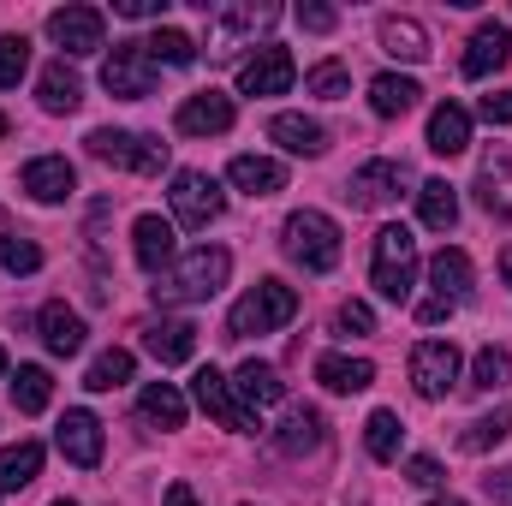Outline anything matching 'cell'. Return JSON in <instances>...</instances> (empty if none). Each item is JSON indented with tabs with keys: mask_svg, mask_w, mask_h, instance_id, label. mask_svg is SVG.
<instances>
[{
	"mask_svg": "<svg viewBox=\"0 0 512 506\" xmlns=\"http://www.w3.org/2000/svg\"><path fill=\"white\" fill-rule=\"evenodd\" d=\"M417 96H423V90H417L411 78H399V72H382V78L370 84V108H376L382 120H399V114H411V108H417Z\"/></svg>",
	"mask_w": 512,
	"mask_h": 506,
	"instance_id": "32",
	"label": "cell"
},
{
	"mask_svg": "<svg viewBox=\"0 0 512 506\" xmlns=\"http://www.w3.org/2000/svg\"><path fill=\"white\" fill-rule=\"evenodd\" d=\"M382 48L393 60H429V30L417 24V18H382Z\"/></svg>",
	"mask_w": 512,
	"mask_h": 506,
	"instance_id": "31",
	"label": "cell"
},
{
	"mask_svg": "<svg viewBox=\"0 0 512 506\" xmlns=\"http://www.w3.org/2000/svg\"><path fill=\"white\" fill-rule=\"evenodd\" d=\"M131 251H137V268L143 274H167V262H173V221H161V215H137V227H131Z\"/></svg>",
	"mask_w": 512,
	"mask_h": 506,
	"instance_id": "19",
	"label": "cell"
},
{
	"mask_svg": "<svg viewBox=\"0 0 512 506\" xmlns=\"http://www.w3.org/2000/svg\"><path fill=\"white\" fill-rule=\"evenodd\" d=\"M268 137L286 149V155H328V131H322V120H304V114H274L268 120Z\"/></svg>",
	"mask_w": 512,
	"mask_h": 506,
	"instance_id": "21",
	"label": "cell"
},
{
	"mask_svg": "<svg viewBox=\"0 0 512 506\" xmlns=\"http://www.w3.org/2000/svg\"><path fill=\"white\" fill-rule=\"evenodd\" d=\"M0 376H6V352H0Z\"/></svg>",
	"mask_w": 512,
	"mask_h": 506,
	"instance_id": "53",
	"label": "cell"
},
{
	"mask_svg": "<svg viewBox=\"0 0 512 506\" xmlns=\"http://www.w3.org/2000/svg\"><path fill=\"white\" fill-rule=\"evenodd\" d=\"M429 506H459V501H429Z\"/></svg>",
	"mask_w": 512,
	"mask_h": 506,
	"instance_id": "52",
	"label": "cell"
},
{
	"mask_svg": "<svg viewBox=\"0 0 512 506\" xmlns=\"http://www.w3.org/2000/svg\"><path fill=\"white\" fill-rule=\"evenodd\" d=\"M316 381H322L328 393H364V387L376 381V364H370V358H346V352H322V358H316Z\"/></svg>",
	"mask_w": 512,
	"mask_h": 506,
	"instance_id": "23",
	"label": "cell"
},
{
	"mask_svg": "<svg viewBox=\"0 0 512 506\" xmlns=\"http://www.w3.org/2000/svg\"><path fill=\"white\" fill-rule=\"evenodd\" d=\"M292 78H298V66H292V54H286L280 42H262L251 60L239 66V90H245V96H286Z\"/></svg>",
	"mask_w": 512,
	"mask_h": 506,
	"instance_id": "12",
	"label": "cell"
},
{
	"mask_svg": "<svg viewBox=\"0 0 512 506\" xmlns=\"http://www.w3.org/2000/svg\"><path fill=\"white\" fill-rule=\"evenodd\" d=\"M114 12H120V18H161L167 0H114Z\"/></svg>",
	"mask_w": 512,
	"mask_h": 506,
	"instance_id": "47",
	"label": "cell"
},
{
	"mask_svg": "<svg viewBox=\"0 0 512 506\" xmlns=\"http://www.w3.org/2000/svg\"><path fill=\"white\" fill-rule=\"evenodd\" d=\"M512 60V30L507 24H477V36H471V48H465V60H459V72L465 78H489V72H501Z\"/></svg>",
	"mask_w": 512,
	"mask_h": 506,
	"instance_id": "16",
	"label": "cell"
},
{
	"mask_svg": "<svg viewBox=\"0 0 512 506\" xmlns=\"http://www.w3.org/2000/svg\"><path fill=\"white\" fill-rule=\"evenodd\" d=\"M0 137H6V114H0Z\"/></svg>",
	"mask_w": 512,
	"mask_h": 506,
	"instance_id": "54",
	"label": "cell"
},
{
	"mask_svg": "<svg viewBox=\"0 0 512 506\" xmlns=\"http://www.w3.org/2000/svg\"><path fill=\"white\" fill-rule=\"evenodd\" d=\"M167 506H203V501L191 495V483H173V489H167Z\"/></svg>",
	"mask_w": 512,
	"mask_h": 506,
	"instance_id": "50",
	"label": "cell"
},
{
	"mask_svg": "<svg viewBox=\"0 0 512 506\" xmlns=\"http://www.w3.org/2000/svg\"><path fill=\"white\" fill-rule=\"evenodd\" d=\"M304 90H310L316 102H346V96H352V72H346L340 60H322V66H310Z\"/></svg>",
	"mask_w": 512,
	"mask_h": 506,
	"instance_id": "39",
	"label": "cell"
},
{
	"mask_svg": "<svg viewBox=\"0 0 512 506\" xmlns=\"http://www.w3.org/2000/svg\"><path fill=\"white\" fill-rule=\"evenodd\" d=\"M370 280L387 304H405L411 286H417V239L411 227H382L376 233V251H370Z\"/></svg>",
	"mask_w": 512,
	"mask_h": 506,
	"instance_id": "4",
	"label": "cell"
},
{
	"mask_svg": "<svg viewBox=\"0 0 512 506\" xmlns=\"http://www.w3.org/2000/svg\"><path fill=\"white\" fill-rule=\"evenodd\" d=\"M191 393H197V405H203L221 429H233V435H251V429H262V423H256V411L239 399V393H233V381L221 376L215 364H203V370L191 376Z\"/></svg>",
	"mask_w": 512,
	"mask_h": 506,
	"instance_id": "7",
	"label": "cell"
},
{
	"mask_svg": "<svg viewBox=\"0 0 512 506\" xmlns=\"http://www.w3.org/2000/svg\"><path fill=\"white\" fill-rule=\"evenodd\" d=\"M447 316H453L447 298H423V304H417V322H423V328H435V322H447Z\"/></svg>",
	"mask_w": 512,
	"mask_h": 506,
	"instance_id": "48",
	"label": "cell"
},
{
	"mask_svg": "<svg viewBox=\"0 0 512 506\" xmlns=\"http://www.w3.org/2000/svg\"><path fill=\"white\" fill-rule=\"evenodd\" d=\"M417 221H423L429 233H447V227L459 221V191H453L447 179H423V185H417Z\"/></svg>",
	"mask_w": 512,
	"mask_h": 506,
	"instance_id": "29",
	"label": "cell"
},
{
	"mask_svg": "<svg viewBox=\"0 0 512 506\" xmlns=\"http://www.w3.org/2000/svg\"><path fill=\"white\" fill-rule=\"evenodd\" d=\"M280 12L268 6V0H256V6H221L215 12V30H209V60H227L245 36H256V30H268Z\"/></svg>",
	"mask_w": 512,
	"mask_h": 506,
	"instance_id": "14",
	"label": "cell"
},
{
	"mask_svg": "<svg viewBox=\"0 0 512 506\" xmlns=\"http://www.w3.org/2000/svg\"><path fill=\"white\" fill-rule=\"evenodd\" d=\"M483 489H489L501 506H512V465H507V471H495V477H483Z\"/></svg>",
	"mask_w": 512,
	"mask_h": 506,
	"instance_id": "49",
	"label": "cell"
},
{
	"mask_svg": "<svg viewBox=\"0 0 512 506\" xmlns=\"http://www.w3.org/2000/svg\"><path fill=\"white\" fill-rule=\"evenodd\" d=\"M233 393H239L251 411H268V405H280V399H286V381H280V370H274V364H256V358H245V364H239V376H233Z\"/></svg>",
	"mask_w": 512,
	"mask_h": 506,
	"instance_id": "24",
	"label": "cell"
},
{
	"mask_svg": "<svg viewBox=\"0 0 512 506\" xmlns=\"http://www.w3.org/2000/svg\"><path fill=\"white\" fill-rule=\"evenodd\" d=\"M143 48H149L155 66H191V60H197V42H191L185 30H173V24H155V36H149Z\"/></svg>",
	"mask_w": 512,
	"mask_h": 506,
	"instance_id": "37",
	"label": "cell"
},
{
	"mask_svg": "<svg viewBox=\"0 0 512 506\" xmlns=\"http://www.w3.org/2000/svg\"><path fill=\"white\" fill-rule=\"evenodd\" d=\"M501 274H507V286H512V251H507V256H501Z\"/></svg>",
	"mask_w": 512,
	"mask_h": 506,
	"instance_id": "51",
	"label": "cell"
},
{
	"mask_svg": "<svg viewBox=\"0 0 512 506\" xmlns=\"http://www.w3.org/2000/svg\"><path fill=\"white\" fill-rule=\"evenodd\" d=\"M477 114H483L489 126H512V90H501V96H483V102H477Z\"/></svg>",
	"mask_w": 512,
	"mask_h": 506,
	"instance_id": "46",
	"label": "cell"
},
{
	"mask_svg": "<svg viewBox=\"0 0 512 506\" xmlns=\"http://www.w3.org/2000/svg\"><path fill=\"white\" fill-rule=\"evenodd\" d=\"M167 203H173V221H179V227H191V233H203V227H209V221H221V209H227L221 185H215L209 173H197V167L173 173Z\"/></svg>",
	"mask_w": 512,
	"mask_h": 506,
	"instance_id": "6",
	"label": "cell"
},
{
	"mask_svg": "<svg viewBox=\"0 0 512 506\" xmlns=\"http://www.w3.org/2000/svg\"><path fill=\"white\" fill-rule=\"evenodd\" d=\"M512 435V405L501 411H489V417H477V423H465V435H459V447L465 453H489V447H501Z\"/></svg>",
	"mask_w": 512,
	"mask_h": 506,
	"instance_id": "36",
	"label": "cell"
},
{
	"mask_svg": "<svg viewBox=\"0 0 512 506\" xmlns=\"http://www.w3.org/2000/svg\"><path fill=\"white\" fill-rule=\"evenodd\" d=\"M233 120H239V108H233V96H221V90H197V96H185L179 114H173L179 137H221V131H233Z\"/></svg>",
	"mask_w": 512,
	"mask_h": 506,
	"instance_id": "13",
	"label": "cell"
},
{
	"mask_svg": "<svg viewBox=\"0 0 512 506\" xmlns=\"http://www.w3.org/2000/svg\"><path fill=\"white\" fill-rule=\"evenodd\" d=\"M405 185H411L405 161H364V167L346 179V197H352L358 209H387V203L405 197Z\"/></svg>",
	"mask_w": 512,
	"mask_h": 506,
	"instance_id": "11",
	"label": "cell"
},
{
	"mask_svg": "<svg viewBox=\"0 0 512 506\" xmlns=\"http://www.w3.org/2000/svg\"><path fill=\"white\" fill-rule=\"evenodd\" d=\"M322 441H328V423H322V411H316V405H292V411H286V423L274 429V447H280V453H292V459H298V453H316Z\"/></svg>",
	"mask_w": 512,
	"mask_h": 506,
	"instance_id": "20",
	"label": "cell"
},
{
	"mask_svg": "<svg viewBox=\"0 0 512 506\" xmlns=\"http://www.w3.org/2000/svg\"><path fill=\"white\" fill-rule=\"evenodd\" d=\"M227 274H233V256L221 251V245H197L173 274H161L149 292H155V304H203V298H215L227 286Z\"/></svg>",
	"mask_w": 512,
	"mask_h": 506,
	"instance_id": "1",
	"label": "cell"
},
{
	"mask_svg": "<svg viewBox=\"0 0 512 506\" xmlns=\"http://www.w3.org/2000/svg\"><path fill=\"white\" fill-rule=\"evenodd\" d=\"M405 483H417V489H435V483H441V465L417 453V459H405Z\"/></svg>",
	"mask_w": 512,
	"mask_h": 506,
	"instance_id": "45",
	"label": "cell"
},
{
	"mask_svg": "<svg viewBox=\"0 0 512 506\" xmlns=\"http://www.w3.org/2000/svg\"><path fill=\"white\" fill-rule=\"evenodd\" d=\"M453 381H459V346H453V340H423V346H411V387H417L423 399H447Z\"/></svg>",
	"mask_w": 512,
	"mask_h": 506,
	"instance_id": "9",
	"label": "cell"
},
{
	"mask_svg": "<svg viewBox=\"0 0 512 506\" xmlns=\"http://www.w3.org/2000/svg\"><path fill=\"white\" fill-rule=\"evenodd\" d=\"M42 471V441H18V447H0V489H30Z\"/></svg>",
	"mask_w": 512,
	"mask_h": 506,
	"instance_id": "33",
	"label": "cell"
},
{
	"mask_svg": "<svg viewBox=\"0 0 512 506\" xmlns=\"http://www.w3.org/2000/svg\"><path fill=\"white\" fill-rule=\"evenodd\" d=\"M54 447L72 459V465H102V423L90 417V411H66L60 417V429H54Z\"/></svg>",
	"mask_w": 512,
	"mask_h": 506,
	"instance_id": "18",
	"label": "cell"
},
{
	"mask_svg": "<svg viewBox=\"0 0 512 506\" xmlns=\"http://www.w3.org/2000/svg\"><path fill=\"white\" fill-rule=\"evenodd\" d=\"M280 251L292 256L304 274H328L340 262V221H328L322 209H298L280 227Z\"/></svg>",
	"mask_w": 512,
	"mask_h": 506,
	"instance_id": "2",
	"label": "cell"
},
{
	"mask_svg": "<svg viewBox=\"0 0 512 506\" xmlns=\"http://www.w3.org/2000/svg\"><path fill=\"white\" fill-rule=\"evenodd\" d=\"M36 328H42V346H48L54 358H78V352H84V340H90L84 316H78V310H66L60 298H54V304H42Z\"/></svg>",
	"mask_w": 512,
	"mask_h": 506,
	"instance_id": "17",
	"label": "cell"
},
{
	"mask_svg": "<svg viewBox=\"0 0 512 506\" xmlns=\"http://www.w3.org/2000/svg\"><path fill=\"white\" fill-rule=\"evenodd\" d=\"M334 328H340V334H376V310H370L364 298H346V304L334 310Z\"/></svg>",
	"mask_w": 512,
	"mask_h": 506,
	"instance_id": "43",
	"label": "cell"
},
{
	"mask_svg": "<svg viewBox=\"0 0 512 506\" xmlns=\"http://www.w3.org/2000/svg\"><path fill=\"white\" fill-rule=\"evenodd\" d=\"M429 280H435V298L459 304V298L471 292L477 268H471V256H465V251H435V256H429Z\"/></svg>",
	"mask_w": 512,
	"mask_h": 506,
	"instance_id": "28",
	"label": "cell"
},
{
	"mask_svg": "<svg viewBox=\"0 0 512 506\" xmlns=\"http://www.w3.org/2000/svg\"><path fill=\"white\" fill-rule=\"evenodd\" d=\"M507 376H512L507 346H483L477 364H471V387H477V393H495V387H507Z\"/></svg>",
	"mask_w": 512,
	"mask_h": 506,
	"instance_id": "40",
	"label": "cell"
},
{
	"mask_svg": "<svg viewBox=\"0 0 512 506\" xmlns=\"http://www.w3.org/2000/svg\"><path fill=\"white\" fill-rule=\"evenodd\" d=\"M30 72V42L24 36H0V90H18Z\"/></svg>",
	"mask_w": 512,
	"mask_h": 506,
	"instance_id": "42",
	"label": "cell"
},
{
	"mask_svg": "<svg viewBox=\"0 0 512 506\" xmlns=\"http://www.w3.org/2000/svg\"><path fill=\"white\" fill-rule=\"evenodd\" d=\"M84 143H90V155H96V161L126 167V173H161V167H167V143H161V137H143V131L102 126V131H90Z\"/></svg>",
	"mask_w": 512,
	"mask_h": 506,
	"instance_id": "5",
	"label": "cell"
},
{
	"mask_svg": "<svg viewBox=\"0 0 512 506\" xmlns=\"http://www.w3.org/2000/svg\"><path fill=\"white\" fill-rule=\"evenodd\" d=\"M48 36L78 60V54L108 48V18H102L96 6H60V12H48Z\"/></svg>",
	"mask_w": 512,
	"mask_h": 506,
	"instance_id": "10",
	"label": "cell"
},
{
	"mask_svg": "<svg viewBox=\"0 0 512 506\" xmlns=\"http://www.w3.org/2000/svg\"><path fill=\"white\" fill-rule=\"evenodd\" d=\"M143 352H149L155 364H185V358L197 352V328H191V322H149V328H143Z\"/></svg>",
	"mask_w": 512,
	"mask_h": 506,
	"instance_id": "26",
	"label": "cell"
},
{
	"mask_svg": "<svg viewBox=\"0 0 512 506\" xmlns=\"http://www.w3.org/2000/svg\"><path fill=\"white\" fill-rule=\"evenodd\" d=\"M54 506H72V501H54Z\"/></svg>",
	"mask_w": 512,
	"mask_h": 506,
	"instance_id": "55",
	"label": "cell"
},
{
	"mask_svg": "<svg viewBox=\"0 0 512 506\" xmlns=\"http://www.w3.org/2000/svg\"><path fill=\"white\" fill-rule=\"evenodd\" d=\"M292 316H298V292H292L286 280H256L251 292L233 304V316H227V340L274 334V328H286Z\"/></svg>",
	"mask_w": 512,
	"mask_h": 506,
	"instance_id": "3",
	"label": "cell"
},
{
	"mask_svg": "<svg viewBox=\"0 0 512 506\" xmlns=\"http://www.w3.org/2000/svg\"><path fill=\"white\" fill-rule=\"evenodd\" d=\"M126 381H131V352L126 346H108V352L84 370V387H90V393H114V387H126Z\"/></svg>",
	"mask_w": 512,
	"mask_h": 506,
	"instance_id": "38",
	"label": "cell"
},
{
	"mask_svg": "<svg viewBox=\"0 0 512 506\" xmlns=\"http://www.w3.org/2000/svg\"><path fill=\"white\" fill-rule=\"evenodd\" d=\"M102 90L120 96V102H143L155 90V60H149L143 42H114V54L102 66Z\"/></svg>",
	"mask_w": 512,
	"mask_h": 506,
	"instance_id": "8",
	"label": "cell"
},
{
	"mask_svg": "<svg viewBox=\"0 0 512 506\" xmlns=\"http://www.w3.org/2000/svg\"><path fill=\"white\" fill-rule=\"evenodd\" d=\"M137 417L155 423V429H185V393L167 387V381H149L143 399H137Z\"/></svg>",
	"mask_w": 512,
	"mask_h": 506,
	"instance_id": "30",
	"label": "cell"
},
{
	"mask_svg": "<svg viewBox=\"0 0 512 506\" xmlns=\"http://www.w3.org/2000/svg\"><path fill=\"white\" fill-rule=\"evenodd\" d=\"M399 441H405L399 411H370V423H364V447H370V459L393 465V459H399Z\"/></svg>",
	"mask_w": 512,
	"mask_h": 506,
	"instance_id": "35",
	"label": "cell"
},
{
	"mask_svg": "<svg viewBox=\"0 0 512 506\" xmlns=\"http://www.w3.org/2000/svg\"><path fill=\"white\" fill-rule=\"evenodd\" d=\"M48 399H54V376H48L42 364H18V376H12V405H18L24 417H36V411H48Z\"/></svg>",
	"mask_w": 512,
	"mask_h": 506,
	"instance_id": "34",
	"label": "cell"
},
{
	"mask_svg": "<svg viewBox=\"0 0 512 506\" xmlns=\"http://www.w3.org/2000/svg\"><path fill=\"white\" fill-rule=\"evenodd\" d=\"M18 185H24L36 203H66V197L78 191V173H72L66 155H36V161L18 173Z\"/></svg>",
	"mask_w": 512,
	"mask_h": 506,
	"instance_id": "15",
	"label": "cell"
},
{
	"mask_svg": "<svg viewBox=\"0 0 512 506\" xmlns=\"http://www.w3.org/2000/svg\"><path fill=\"white\" fill-rule=\"evenodd\" d=\"M36 90H42V108L48 114H78L84 108V84H78V72L66 60H48L42 78H36Z\"/></svg>",
	"mask_w": 512,
	"mask_h": 506,
	"instance_id": "25",
	"label": "cell"
},
{
	"mask_svg": "<svg viewBox=\"0 0 512 506\" xmlns=\"http://www.w3.org/2000/svg\"><path fill=\"white\" fill-rule=\"evenodd\" d=\"M292 18H298V24H304L310 36H328V30L340 24V12H334V6H322V0H304V6L292 12Z\"/></svg>",
	"mask_w": 512,
	"mask_h": 506,
	"instance_id": "44",
	"label": "cell"
},
{
	"mask_svg": "<svg viewBox=\"0 0 512 506\" xmlns=\"http://www.w3.org/2000/svg\"><path fill=\"white\" fill-rule=\"evenodd\" d=\"M227 179H233L245 197H274V191H286V167L268 161V155H233Z\"/></svg>",
	"mask_w": 512,
	"mask_h": 506,
	"instance_id": "27",
	"label": "cell"
},
{
	"mask_svg": "<svg viewBox=\"0 0 512 506\" xmlns=\"http://www.w3.org/2000/svg\"><path fill=\"white\" fill-rule=\"evenodd\" d=\"M429 149H435L441 161H453V155L471 149V114H465L459 102H441V108L429 114Z\"/></svg>",
	"mask_w": 512,
	"mask_h": 506,
	"instance_id": "22",
	"label": "cell"
},
{
	"mask_svg": "<svg viewBox=\"0 0 512 506\" xmlns=\"http://www.w3.org/2000/svg\"><path fill=\"white\" fill-rule=\"evenodd\" d=\"M0 268H6V274H36V268H42V245L24 239V233H6V239H0Z\"/></svg>",
	"mask_w": 512,
	"mask_h": 506,
	"instance_id": "41",
	"label": "cell"
}]
</instances>
